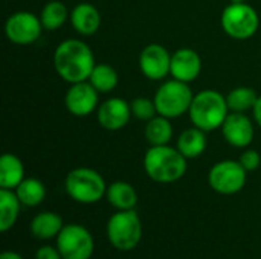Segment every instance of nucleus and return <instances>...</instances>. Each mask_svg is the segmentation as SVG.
<instances>
[{"instance_id": "cd10ccee", "label": "nucleus", "mask_w": 261, "mask_h": 259, "mask_svg": "<svg viewBox=\"0 0 261 259\" xmlns=\"http://www.w3.org/2000/svg\"><path fill=\"white\" fill-rule=\"evenodd\" d=\"M239 162L242 163V166L248 171L252 172L255 169H258L261 165V156L257 150H245L239 159Z\"/></svg>"}, {"instance_id": "f257e3e1", "label": "nucleus", "mask_w": 261, "mask_h": 259, "mask_svg": "<svg viewBox=\"0 0 261 259\" xmlns=\"http://www.w3.org/2000/svg\"><path fill=\"white\" fill-rule=\"evenodd\" d=\"M96 66L90 46L76 38L61 41L54 52V67L57 75L69 82L87 81L93 67Z\"/></svg>"}, {"instance_id": "4468645a", "label": "nucleus", "mask_w": 261, "mask_h": 259, "mask_svg": "<svg viewBox=\"0 0 261 259\" xmlns=\"http://www.w3.org/2000/svg\"><path fill=\"white\" fill-rule=\"evenodd\" d=\"M132 107L122 98H110L99 104L96 110L98 122L109 131H118L124 128L132 118Z\"/></svg>"}, {"instance_id": "20e7f679", "label": "nucleus", "mask_w": 261, "mask_h": 259, "mask_svg": "<svg viewBox=\"0 0 261 259\" xmlns=\"http://www.w3.org/2000/svg\"><path fill=\"white\" fill-rule=\"evenodd\" d=\"M64 188L67 195L81 205H93L106 197L107 185L104 177L92 168H75L66 176Z\"/></svg>"}, {"instance_id": "f03ea898", "label": "nucleus", "mask_w": 261, "mask_h": 259, "mask_svg": "<svg viewBox=\"0 0 261 259\" xmlns=\"http://www.w3.org/2000/svg\"><path fill=\"white\" fill-rule=\"evenodd\" d=\"M187 157L170 145L150 147L144 156V169L156 183H174L187 172Z\"/></svg>"}, {"instance_id": "7c9ffc66", "label": "nucleus", "mask_w": 261, "mask_h": 259, "mask_svg": "<svg viewBox=\"0 0 261 259\" xmlns=\"http://www.w3.org/2000/svg\"><path fill=\"white\" fill-rule=\"evenodd\" d=\"M0 259H23V256L17 252H11V250H6L0 255Z\"/></svg>"}, {"instance_id": "2f4dec72", "label": "nucleus", "mask_w": 261, "mask_h": 259, "mask_svg": "<svg viewBox=\"0 0 261 259\" xmlns=\"http://www.w3.org/2000/svg\"><path fill=\"white\" fill-rule=\"evenodd\" d=\"M231 3H243V2H246V0H229Z\"/></svg>"}, {"instance_id": "c85d7f7f", "label": "nucleus", "mask_w": 261, "mask_h": 259, "mask_svg": "<svg viewBox=\"0 0 261 259\" xmlns=\"http://www.w3.org/2000/svg\"><path fill=\"white\" fill-rule=\"evenodd\" d=\"M35 259H63L60 250L52 246H41L37 253H35Z\"/></svg>"}, {"instance_id": "6ab92c4d", "label": "nucleus", "mask_w": 261, "mask_h": 259, "mask_svg": "<svg viewBox=\"0 0 261 259\" xmlns=\"http://www.w3.org/2000/svg\"><path fill=\"white\" fill-rule=\"evenodd\" d=\"M24 179L23 162L15 154H3L0 157V188L15 189Z\"/></svg>"}, {"instance_id": "a211bd4d", "label": "nucleus", "mask_w": 261, "mask_h": 259, "mask_svg": "<svg viewBox=\"0 0 261 259\" xmlns=\"http://www.w3.org/2000/svg\"><path fill=\"white\" fill-rule=\"evenodd\" d=\"M206 131L193 127L188 128L185 131H182L177 137V145L176 148L187 157V159H197L200 157L208 145V139H206Z\"/></svg>"}, {"instance_id": "c756f323", "label": "nucleus", "mask_w": 261, "mask_h": 259, "mask_svg": "<svg viewBox=\"0 0 261 259\" xmlns=\"http://www.w3.org/2000/svg\"><path fill=\"white\" fill-rule=\"evenodd\" d=\"M252 113H254V119H255L257 125L261 128V96H258L257 104H255V107H254Z\"/></svg>"}, {"instance_id": "aec40b11", "label": "nucleus", "mask_w": 261, "mask_h": 259, "mask_svg": "<svg viewBox=\"0 0 261 259\" xmlns=\"http://www.w3.org/2000/svg\"><path fill=\"white\" fill-rule=\"evenodd\" d=\"M106 198L116 211H130L138 203V192L127 182H113L107 186Z\"/></svg>"}, {"instance_id": "9b49d317", "label": "nucleus", "mask_w": 261, "mask_h": 259, "mask_svg": "<svg viewBox=\"0 0 261 259\" xmlns=\"http://www.w3.org/2000/svg\"><path fill=\"white\" fill-rule=\"evenodd\" d=\"M98 102H99V92L89 81L70 84L64 96V104L67 111L76 118H84L96 111L99 107Z\"/></svg>"}, {"instance_id": "7ed1b4c3", "label": "nucleus", "mask_w": 261, "mask_h": 259, "mask_svg": "<svg viewBox=\"0 0 261 259\" xmlns=\"http://www.w3.org/2000/svg\"><path fill=\"white\" fill-rule=\"evenodd\" d=\"M188 114L194 127L206 133L219 130L229 114L226 96L217 90H202L194 95Z\"/></svg>"}, {"instance_id": "9d476101", "label": "nucleus", "mask_w": 261, "mask_h": 259, "mask_svg": "<svg viewBox=\"0 0 261 259\" xmlns=\"http://www.w3.org/2000/svg\"><path fill=\"white\" fill-rule=\"evenodd\" d=\"M40 17L29 11H17L5 21V34L8 40L18 46L35 43L43 31Z\"/></svg>"}, {"instance_id": "6e6552de", "label": "nucleus", "mask_w": 261, "mask_h": 259, "mask_svg": "<svg viewBox=\"0 0 261 259\" xmlns=\"http://www.w3.org/2000/svg\"><path fill=\"white\" fill-rule=\"evenodd\" d=\"M55 240L63 259H90L93 255V237L81 224H64Z\"/></svg>"}, {"instance_id": "393cba45", "label": "nucleus", "mask_w": 261, "mask_h": 259, "mask_svg": "<svg viewBox=\"0 0 261 259\" xmlns=\"http://www.w3.org/2000/svg\"><path fill=\"white\" fill-rule=\"evenodd\" d=\"M69 15H70V12L67 11L64 3H61L58 0H52L43 6L38 17L46 31H57L66 23Z\"/></svg>"}, {"instance_id": "f8f14e48", "label": "nucleus", "mask_w": 261, "mask_h": 259, "mask_svg": "<svg viewBox=\"0 0 261 259\" xmlns=\"http://www.w3.org/2000/svg\"><path fill=\"white\" fill-rule=\"evenodd\" d=\"M139 69L151 81H162L171 70V53L161 44H148L139 55Z\"/></svg>"}, {"instance_id": "dca6fc26", "label": "nucleus", "mask_w": 261, "mask_h": 259, "mask_svg": "<svg viewBox=\"0 0 261 259\" xmlns=\"http://www.w3.org/2000/svg\"><path fill=\"white\" fill-rule=\"evenodd\" d=\"M70 24L72 27L83 37L93 35L101 26V14L99 11L87 2L78 3L70 11Z\"/></svg>"}, {"instance_id": "39448f33", "label": "nucleus", "mask_w": 261, "mask_h": 259, "mask_svg": "<svg viewBox=\"0 0 261 259\" xmlns=\"http://www.w3.org/2000/svg\"><path fill=\"white\" fill-rule=\"evenodd\" d=\"M107 238L109 243L121 250H133L142 238V223L135 209L118 211L107 221Z\"/></svg>"}, {"instance_id": "b1692460", "label": "nucleus", "mask_w": 261, "mask_h": 259, "mask_svg": "<svg viewBox=\"0 0 261 259\" xmlns=\"http://www.w3.org/2000/svg\"><path fill=\"white\" fill-rule=\"evenodd\" d=\"M87 81L99 93H110L116 89V85L119 82V76H118V72L112 66L99 63L93 67Z\"/></svg>"}, {"instance_id": "423d86ee", "label": "nucleus", "mask_w": 261, "mask_h": 259, "mask_svg": "<svg viewBox=\"0 0 261 259\" xmlns=\"http://www.w3.org/2000/svg\"><path fill=\"white\" fill-rule=\"evenodd\" d=\"M194 93L188 82H182L179 79L165 81L154 95V102L158 108V114L165 116L168 119L180 118L182 114L190 111Z\"/></svg>"}, {"instance_id": "1a4fd4ad", "label": "nucleus", "mask_w": 261, "mask_h": 259, "mask_svg": "<svg viewBox=\"0 0 261 259\" xmlns=\"http://www.w3.org/2000/svg\"><path fill=\"white\" fill-rule=\"evenodd\" d=\"M248 180V171L242 166L239 160H222L217 162L210 174V186L222 195H234L240 192Z\"/></svg>"}, {"instance_id": "ddd939ff", "label": "nucleus", "mask_w": 261, "mask_h": 259, "mask_svg": "<svg viewBox=\"0 0 261 259\" xmlns=\"http://www.w3.org/2000/svg\"><path fill=\"white\" fill-rule=\"evenodd\" d=\"M222 134L229 145L236 148H248L254 140L255 128L246 113L229 111L222 125Z\"/></svg>"}, {"instance_id": "5701e85b", "label": "nucleus", "mask_w": 261, "mask_h": 259, "mask_svg": "<svg viewBox=\"0 0 261 259\" xmlns=\"http://www.w3.org/2000/svg\"><path fill=\"white\" fill-rule=\"evenodd\" d=\"M14 191H15L21 206H26V208L38 206L46 197V186L43 185L41 180L34 179V177L24 179Z\"/></svg>"}, {"instance_id": "412c9836", "label": "nucleus", "mask_w": 261, "mask_h": 259, "mask_svg": "<svg viewBox=\"0 0 261 259\" xmlns=\"http://www.w3.org/2000/svg\"><path fill=\"white\" fill-rule=\"evenodd\" d=\"M20 200L14 189L0 188V232H8L14 227L20 214Z\"/></svg>"}, {"instance_id": "bb28decb", "label": "nucleus", "mask_w": 261, "mask_h": 259, "mask_svg": "<svg viewBox=\"0 0 261 259\" xmlns=\"http://www.w3.org/2000/svg\"><path fill=\"white\" fill-rule=\"evenodd\" d=\"M130 107H132V114L139 121L148 122L150 119L158 116V108H156L154 99L139 96V98H135L130 102Z\"/></svg>"}, {"instance_id": "2eb2a0df", "label": "nucleus", "mask_w": 261, "mask_h": 259, "mask_svg": "<svg viewBox=\"0 0 261 259\" xmlns=\"http://www.w3.org/2000/svg\"><path fill=\"white\" fill-rule=\"evenodd\" d=\"M202 72L200 55L190 47H180L171 53V70L170 75L182 82H193Z\"/></svg>"}, {"instance_id": "0eeeda50", "label": "nucleus", "mask_w": 261, "mask_h": 259, "mask_svg": "<svg viewBox=\"0 0 261 259\" xmlns=\"http://www.w3.org/2000/svg\"><path fill=\"white\" fill-rule=\"evenodd\" d=\"M220 21L225 34L234 40H248L254 37L260 26L257 11L246 2L229 3L223 9Z\"/></svg>"}, {"instance_id": "f3484780", "label": "nucleus", "mask_w": 261, "mask_h": 259, "mask_svg": "<svg viewBox=\"0 0 261 259\" xmlns=\"http://www.w3.org/2000/svg\"><path fill=\"white\" fill-rule=\"evenodd\" d=\"M63 227H64V223H63L61 215L52 211H44V212L37 214L32 218L31 226H29L32 237L37 240H43V241L57 238Z\"/></svg>"}, {"instance_id": "a878e982", "label": "nucleus", "mask_w": 261, "mask_h": 259, "mask_svg": "<svg viewBox=\"0 0 261 259\" xmlns=\"http://www.w3.org/2000/svg\"><path fill=\"white\" fill-rule=\"evenodd\" d=\"M257 99L258 95L251 87H237L231 90L226 96L229 111H236V113H246L249 110H254Z\"/></svg>"}, {"instance_id": "4be33fe9", "label": "nucleus", "mask_w": 261, "mask_h": 259, "mask_svg": "<svg viewBox=\"0 0 261 259\" xmlns=\"http://www.w3.org/2000/svg\"><path fill=\"white\" fill-rule=\"evenodd\" d=\"M144 134L151 147L168 145L173 139V125L168 118L158 114L147 122Z\"/></svg>"}]
</instances>
